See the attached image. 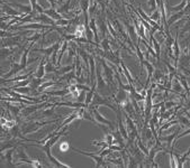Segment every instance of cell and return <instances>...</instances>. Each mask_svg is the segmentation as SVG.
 <instances>
[{
	"label": "cell",
	"mask_w": 190,
	"mask_h": 168,
	"mask_svg": "<svg viewBox=\"0 0 190 168\" xmlns=\"http://www.w3.org/2000/svg\"><path fill=\"white\" fill-rule=\"evenodd\" d=\"M89 109L92 111V113L95 114V118H96V120H97V122H101V123H105V124H107L108 127H110V128H113V123L110 121H108L107 119H105V118L102 117V116H100V113L98 112V109L97 108H93L92 105L89 108Z\"/></svg>",
	"instance_id": "cell-1"
},
{
	"label": "cell",
	"mask_w": 190,
	"mask_h": 168,
	"mask_svg": "<svg viewBox=\"0 0 190 168\" xmlns=\"http://www.w3.org/2000/svg\"><path fill=\"white\" fill-rule=\"evenodd\" d=\"M44 14H45V15H47V16L50 17V18H52V19H54L55 21L60 20V19H62V18H64V17L62 16V15H60V14L58 13V11H56L54 8L44 10Z\"/></svg>",
	"instance_id": "cell-2"
},
{
	"label": "cell",
	"mask_w": 190,
	"mask_h": 168,
	"mask_svg": "<svg viewBox=\"0 0 190 168\" xmlns=\"http://www.w3.org/2000/svg\"><path fill=\"white\" fill-rule=\"evenodd\" d=\"M11 6L14 7H16L17 9H19V11H21L23 14H25V15H28L33 11V7H30V6H24V4H16V2H11Z\"/></svg>",
	"instance_id": "cell-3"
},
{
	"label": "cell",
	"mask_w": 190,
	"mask_h": 168,
	"mask_svg": "<svg viewBox=\"0 0 190 168\" xmlns=\"http://www.w3.org/2000/svg\"><path fill=\"white\" fill-rule=\"evenodd\" d=\"M102 64V66H104V71H105V74H106V77H107V82L108 84L111 83V81H113V70L109 68V67L107 66V64L105 63V61H100Z\"/></svg>",
	"instance_id": "cell-4"
},
{
	"label": "cell",
	"mask_w": 190,
	"mask_h": 168,
	"mask_svg": "<svg viewBox=\"0 0 190 168\" xmlns=\"http://www.w3.org/2000/svg\"><path fill=\"white\" fill-rule=\"evenodd\" d=\"M89 61H90V79H91V83L93 86V81H95V62H93L92 56H89Z\"/></svg>",
	"instance_id": "cell-5"
},
{
	"label": "cell",
	"mask_w": 190,
	"mask_h": 168,
	"mask_svg": "<svg viewBox=\"0 0 190 168\" xmlns=\"http://www.w3.org/2000/svg\"><path fill=\"white\" fill-rule=\"evenodd\" d=\"M44 64H45V58H43L41 61V64H39V70H38L37 74H36V77H38V79H42L43 76H44V70H45Z\"/></svg>",
	"instance_id": "cell-6"
},
{
	"label": "cell",
	"mask_w": 190,
	"mask_h": 168,
	"mask_svg": "<svg viewBox=\"0 0 190 168\" xmlns=\"http://www.w3.org/2000/svg\"><path fill=\"white\" fill-rule=\"evenodd\" d=\"M90 28H91V30H93L96 42H99V38H98V33H97V27H96V20H95V18H92V19L90 20Z\"/></svg>",
	"instance_id": "cell-7"
},
{
	"label": "cell",
	"mask_w": 190,
	"mask_h": 168,
	"mask_svg": "<svg viewBox=\"0 0 190 168\" xmlns=\"http://www.w3.org/2000/svg\"><path fill=\"white\" fill-rule=\"evenodd\" d=\"M30 6L33 7L34 10H37L39 14L44 13V10H45V9H43V7H41V6L37 4V1H36V0H30Z\"/></svg>",
	"instance_id": "cell-8"
},
{
	"label": "cell",
	"mask_w": 190,
	"mask_h": 168,
	"mask_svg": "<svg viewBox=\"0 0 190 168\" xmlns=\"http://www.w3.org/2000/svg\"><path fill=\"white\" fill-rule=\"evenodd\" d=\"M15 90H16V92L18 93H21V94H26V93H28L32 91V88H30V86H27V88H15Z\"/></svg>",
	"instance_id": "cell-9"
},
{
	"label": "cell",
	"mask_w": 190,
	"mask_h": 168,
	"mask_svg": "<svg viewBox=\"0 0 190 168\" xmlns=\"http://www.w3.org/2000/svg\"><path fill=\"white\" fill-rule=\"evenodd\" d=\"M68 42H69V40H65V42H64V44L62 45V48H61V52H60L59 61H58V65H60V62H61V58H62V56H63L64 50H67V47H68Z\"/></svg>",
	"instance_id": "cell-10"
},
{
	"label": "cell",
	"mask_w": 190,
	"mask_h": 168,
	"mask_svg": "<svg viewBox=\"0 0 190 168\" xmlns=\"http://www.w3.org/2000/svg\"><path fill=\"white\" fill-rule=\"evenodd\" d=\"M70 92V90H63V91H54V92H47L48 95H52V94H54V95H65V94H68Z\"/></svg>",
	"instance_id": "cell-11"
},
{
	"label": "cell",
	"mask_w": 190,
	"mask_h": 168,
	"mask_svg": "<svg viewBox=\"0 0 190 168\" xmlns=\"http://www.w3.org/2000/svg\"><path fill=\"white\" fill-rule=\"evenodd\" d=\"M72 68H73V65H70V66L62 67L61 70H59V71H56V73H58V74H64L65 72H70V71H72Z\"/></svg>",
	"instance_id": "cell-12"
},
{
	"label": "cell",
	"mask_w": 190,
	"mask_h": 168,
	"mask_svg": "<svg viewBox=\"0 0 190 168\" xmlns=\"http://www.w3.org/2000/svg\"><path fill=\"white\" fill-rule=\"evenodd\" d=\"M7 106H8L9 110H10L11 112H14V114H15V116H18L19 111H20V108H19V106H14V105L11 106L10 104H7Z\"/></svg>",
	"instance_id": "cell-13"
},
{
	"label": "cell",
	"mask_w": 190,
	"mask_h": 168,
	"mask_svg": "<svg viewBox=\"0 0 190 168\" xmlns=\"http://www.w3.org/2000/svg\"><path fill=\"white\" fill-rule=\"evenodd\" d=\"M156 4H157L156 0H148V4L151 7V10H152V11L156 10Z\"/></svg>",
	"instance_id": "cell-14"
},
{
	"label": "cell",
	"mask_w": 190,
	"mask_h": 168,
	"mask_svg": "<svg viewBox=\"0 0 190 168\" xmlns=\"http://www.w3.org/2000/svg\"><path fill=\"white\" fill-rule=\"evenodd\" d=\"M188 1V0H185V1H182L181 4H179L178 7H174V8H171V10H173V11H178V10H180V9H182L183 7H185V4H186V2Z\"/></svg>",
	"instance_id": "cell-15"
},
{
	"label": "cell",
	"mask_w": 190,
	"mask_h": 168,
	"mask_svg": "<svg viewBox=\"0 0 190 168\" xmlns=\"http://www.w3.org/2000/svg\"><path fill=\"white\" fill-rule=\"evenodd\" d=\"M68 148H69V143L68 142H63L61 146H60V149H61V151H65V150H68Z\"/></svg>",
	"instance_id": "cell-16"
},
{
	"label": "cell",
	"mask_w": 190,
	"mask_h": 168,
	"mask_svg": "<svg viewBox=\"0 0 190 168\" xmlns=\"http://www.w3.org/2000/svg\"><path fill=\"white\" fill-rule=\"evenodd\" d=\"M45 70H46L47 72H56L54 68H53V66H52L51 63H47L46 64V66H45Z\"/></svg>",
	"instance_id": "cell-17"
},
{
	"label": "cell",
	"mask_w": 190,
	"mask_h": 168,
	"mask_svg": "<svg viewBox=\"0 0 190 168\" xmlns=\"http://www.w3.org/2000/svg\"><path fill=\"white\" fill-rule=\"evenodd\" d=\"M159 18H160V13L157 10H154V14L152 15V19L153 20H157Z\"/></svg>",
	"instance_id": "cell-18"
},
{
	"label": "cell",
	"mask_w": 190,
	"mask_h": 168,
	"mask_svg": "<svg viewBox=\"0 0 190 168\" xmlns=\"http://www.w3.org/2000/svg\"><path fill=\"white\" fill-rule=\"evenodd\" d=\"M59 1H60V2H62V1H63V0H59Z\"/></svg>",
	"instance_id": "cell-19"
}]
</instances>
